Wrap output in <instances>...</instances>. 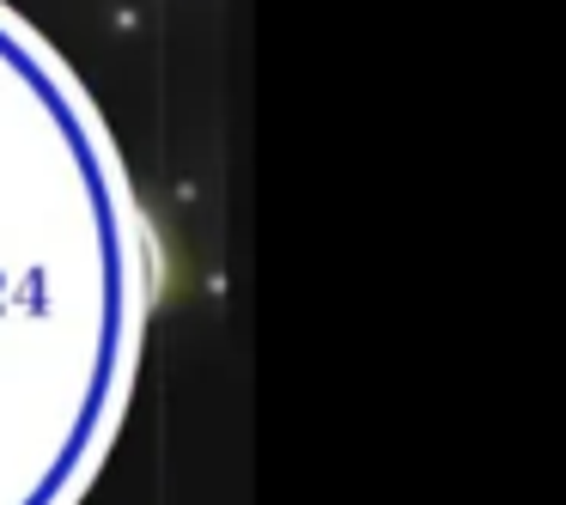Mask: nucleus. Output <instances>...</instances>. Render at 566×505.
<instances>
[{
	"instance_id": "nucleus-1",
	"label": "nucleus",
	"mask_w": 566,
	"mask_h": 505,
	"mask_svg": "<svg viewBox=\"0 0 566 505\" xmlns=\"http://www.w3.org/2000/svg\"><path fill=\"white\" fill-rule=\"evenodd\" d=\"M159 250L104 111L0 0V505H80L135 402Z\"/></svg>"
}]
</instances>
